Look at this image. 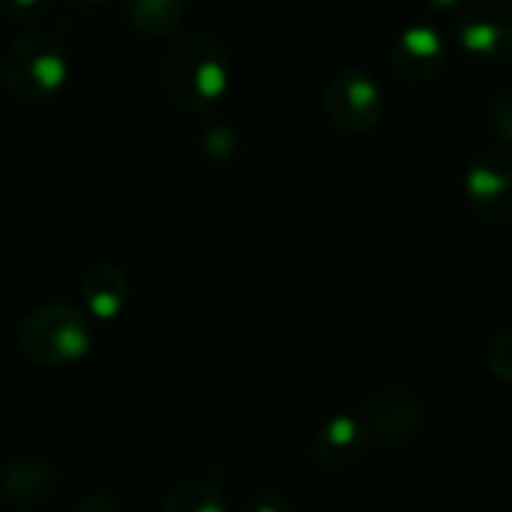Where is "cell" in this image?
Returning a JSON list of instances; mask_svg holds the SVG:
<instances>
[{"label":"cell","instance_id":"obj_1","mask_svg":"<svg viewBox=\"0 0 512 512\" xmlns=\"http://www.w3.org/2000/svg\"><path fill=\"white\" fill-rule=\"evenodd\" d=\"M165 96L183 111L213 108L231 84V57L225 42L204 27L180 33L159 66Z\"/></svg>","mask_w":512,"mask_h":512},{"label":"cell","instance_id":"obj_2","mask_svg":"<svg viewBox=\"0 0 512 512\" xmlns=\"http://www.w3.org/2000/svg\"><path fill=\"white\" fill-rule=\"evenodd\" d=\"M0 78L18 102L45 105L69 78V51L51 30H24L6 45Z\"/></svg>","mask_w":512,"mask_h":512},{"label":"cell","instance_id":"obj_3","mask_svg":"<svg viewBox=\"0 0 512 512\" xmlns=\"http://www.w3.org/2000/svg\"><path fill=\"white\" fill-rule=\"evenodd\" d=\"M18 351L45 369H60L78 363L93 348V324L87 312L72 303H39L33 306L15 330Z\"/></svg>","mask_w":512,"mask_h":512},{"label":"cell","instance_id":"obj_4","mask_svg":"<svg viewBox=\"0 0 512 512\" xmlns=\"http://www.w3.org/2000/svg\"><path fill=\"white\" fill-rule=\"evenodd\" d=\"M324 111L336 129L348 135H369L387 114V93L369 69L348 66L327 81Z\"/></svg>","mask_w":512,"mask_h":512},{"label":"cell","instance_id":"obj_5","mask_svg":"<svg viewBox=\"0 0 512 512\" xmlns=\"http://www.w3.org/2000/svg\"><path fill=\"white\" fill-rule=\"evenodd\" d=\"M471 207L489 222H512V147H483L465 168L462 177Z\"/></svg>","mask_w":512,"mask_h":512},{"label":"cell","instance_id":"obj_6","mask_svg":"<svg viewBox=\"0 0 512 512\" xmlns=\"http://www.w3.org/2000/svg\"><path fill=\"white\" fill-rule=\"evenodd\" d=\"M456 39L462 51L486 66L512 60V3L480 0L462 6L456 21Z\"/></svg>","mask_w":512,"mask_h":512},{"label":"cell","instance_id":"obj_7","mask_svg":"<svg viewBox=\"0 0 512 512\" xmlns=\"http://www.w3.org/2000/svg\"><path fill=\"white\" fill-rule=\"evenodd\" d=\"M363 420L372 432V441L384 447H399L420 435L426 423V405L417 390L402 384L375 387L363 402Z\"/></svg>","mask_w":512,"mask_h":512},{"label":"cell","instance_id":"obj_8","mask_svg":"<svg viewBox=\"0 0 512 512\" xmlns=\"http://www.w3.org/2000/svg\"><path fill=\"white\" fill-rule=\"evenodd\" d=\"M447 63L444 30L432 21H414L402 27L390 42V69L399 81L426 84L441 75Z\"/></svg>","mask_w":512,"mask_h":512},{"label":"cell","instance_id":"obj_9","mask_svg":"<svg viewBox=\"0 0 512 512\" xmlns=\"http://www.w3.org/2000/svg\"><path fill=\"white\" fill-rule=\"evenodd\" d=\"M372 447V432L363 417L357 414H333L327 417L312 441H309V459L315 468L327 474H342L357 468Z\"/></svg>","mask_w":512,"mask_h":512},{"label":"cell","instance_id":"obj_10","mask_svg":"<svg viewBox=\"0 0 512 512\" xmlns=\"http://www.w3.org/2000/svg\"><path fill=\"white\" fill-rule=\"evenodd\" d=\"M78 294L84 300V309L93 318H117L132 294L129 276L120 264L114 261H93L84 267L81 279H78Z\"/></svg>","mask_w":512,"mask_h":512},{"label":"cell","instance_id":"obj_11","mask_svg":"<svg viewBox=\"0 0 512 512\" xmlns=\"http://www.w3.org/2000/svg\"><path fill=\"white\" fill-rule=\"evenodd\" d=\"M54 489H57V474L45 459L21 456V459H12L3 471V492L9 498V504H15L21 510L48 504Z\"/></svg>","mask_w":512,"mask_h":512},{"label":"cell","instance_id":"obj_12","mask_svg":"<svg viewBox=\"0 0 512 512\" xmlns=\"http://www.w3.org/2000/svg\"><path fill=\"white\" fill-rule=\"evenodd\" d=\"M123 15L138 33L150 39H165L183 27L189 6L183 0H126Z\"/></svg>","mask_w":512,"mask_h":512},{"label":"cell","instance_id":"obj_13","mask_svg":"<svg viewBox=\"0 0 512 512\" xmlns=\"http://www.w3.org/2000/svg\"><path fill=\"white\" fill-rule=\"evenodd\" d=\"M162 512H228V507H225L222 492L213 483L183 480L168 492Z\"/></svg>","mask_w":512,"mask_h":512},{"label":"cell","instance_id":"obj_14","mask_svg":"<svg viewBox=\"0 0 512 512\" xmlns=\"http://www.w3.org/2000/svg\"><path fill=\"white\" fill-rule=\"evenodd\" d=\"M198 144H201V150H204V156H207L210 162H228V159H234L237 150H240V135H237V129H234L231 123L213 120V123H207V126L201 129Z\"/></svg>","mask_w":512,"mask_h":512},{"label":"cell","instance_id":"obj_15","mask_svg":"<svg viewBox=\"0 0 512 512\" xmlns=\"http://www.w3.org/2000/svg\"><path fill=\"white\" fill-rule=\"evenodd\" d=\"M486 123L501 144L512 147V84L495 90V96L489 99V108H486Z\"/></svg>","mask_w":512,"mask_h":512},{"label":"cell","instance_id":"obj_16","mask_svg":"<svg viewBox=\"0 0 512 512\" xmlns=\"http://www.w3.org/2000/svg\"><path fill=\"white\" fill-rule=\"evenodd\" d=\"M486 366L498 381L512 384V327H504L492 336V342L486 345Z\"/></svg>","mask_w":512,"mask_h":512},{"label":"cell","instance_id":"obj_17","mask_svg":"<svg viewBox=\"0 0 512 512\" xmlns=\"http://www.w3.org/2000/svg\"><path fill=\"white\" fill-rule=\"evenodd\" d=\"M3 12L18 24H39L42 18H48V12H54V6L45 0H6Z\"/></svg>","mask_w":512,"mask_h":512},{"label":"cell","instance_id":"obj_18","mask_svg":"<svg viewBox=\"0 0 512 512\" xmlns=\"http://www.w3.org/2000/svg\"><path fill=\"white\" fill-rule=\"evenodd\" d=\"M240 512H294L291 501L279 492H258L252 495Z\"/></svg>","mask_w":512,"mask_h":512},{"label":"cell","instance_id":"obj_19","mask_svg":"<svg viewBox=\"0 0 512 512\" xmlns=\"http://www.w3.org/2000/svg\"><path fill=\"white\" fill-rule=\"evenodd\" d=\"M75 512H120V507L111 498H105V495H90V498H84L78 504Z\"/></svg>","mask_w":512,"mask_h":512},{"label":"cell","instance_id":"obj_20","mask_svg":"<svg viewBox=\"0 0 512 512\" xmlns=\"http://www.w3.org/2000/svg\"><path fill=\"white\" fill-rule=\"evenodd\" d=\"M105 6H108L105 0H96V3H75V0H69V9H78V12H99Z\"/></svg>","mask_w":512,"mask_h":512}]
</instances>
